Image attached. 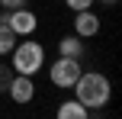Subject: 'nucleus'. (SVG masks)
Masks as SVG:
<instances>
[{"label": "nucleus", "instance_id": "nucleus-13", "mask_svg": "<svg viewBox=\"0 0 122 119\" xmlns=\"http://www.w3.org/2000/svg\"><path fill=\"white\" fill-rule=\"evenodd\" d=\"M103 3H116V0H103Z\"/></svg>", "mask_w": 122, "mask_h": 119}, {"label": "nucleus", "instance_id": "nucleus-3", "mask_svg": "<svg viewBox=\"0 0 122 119\" xmlns=\"http://www.w3.org/2000/svg\"><path fill=\"white\" fill-rule=\"evenodd\" d=\"M80 58H67V55H61L55 64H51V84L55 87H61V90H67V87H74V81L80 77Z\"/></svg>", "mask_w": 122, "mask_h": 119}, {"label": "nucleus", "instance_id": "nucleus-10", "mask_svg": "<svg viewBox=\"0 0 122 119\" xmlns=\"http://www.w3.org/2000/svg\"><path fill=\"white\" fill-rule=\"evenodd\" d=\"M10 81H13V68H6V64H0V93H3V90L10 87Z\"/></svg>", "mask_w": 122, "mask_h": 119}, {"label": "nucleus", "instance_id": "nucleus-5", "mask_svg": "<svg viewBox=\"0 0 122 119\" xmlns=\"http://www.w3.org/2000/svg\"><path fill=\"white\" fill-rule=\"evenodd\" d=\"M6 93L13 97V103H29L32 97H36V84H32L29 74H13L10 87H6Z\"/></svg>", "mask_w": 122, "mask_h": 119}, {"label": "nucleus", "instance_id": "nucleus-12", "mask_svg": "<svg viewBox=\"0 0 122 119\" xmlns=\"http://www.w3.org/2000/svg\"><path fill=\"white\" fill-rule=\"evenodd\" d=\"M0 6L3 10H19V6H26V0H0Z\"/></svg>", "mask_w": 122, "mask_h": 119}, {"label": "nucleus", "instance_id": "nucleus-11", "mask_svg": "<svg viewBox=\"0 0 122 119\" xmlns=\"http://www.w3.org/2000/svg\"><path fill=\"white\" fill-rule=\"evenodd\" d=\"M64 3H67V6H71V10H74V13H77V10H90V6H93V3H97V0H64Z\"/></svg>", "mask_w": 122, "mask_h": 119}, {"label": "nucleus", "instance_id": "nucleus-9", "mask_svg": "<svg viewBox=\"0 0 122 119\" xmlns=\"http://www.w3.org/2000/svg\"><path fill=\"white\" fill-rule=\"evenodd\" d=\"M13 45H16V32H13L6 23H0V58H3V55H10V52H13Z\"/></svg>", "mask_w": 122, "mask_h": 119}, {"label": "nucleus", "instance_id": "nucleus-7", "mask_svg": "<svg viewBox=\"0 0 122 119\" xmlns=\"http://www.w3.org/2000/svg\"><path fill=\"white\" fill-rule=\"evenodd\" d=\"M87 116H90V109L80 100H67V103L58 106V119H87Z\"/></svg>", "mask_w": 122, "mask_h": 119}, {"label": "nucleus", "instance_id": "nucleus-1", "mask_svg": "<svg viewBox=\"0 0 122 119\" xmlns=\"http://www.w3.org/2000/svg\"><path fill=\"white\" fill-rule=\"evenodd\" d=\"M74 90H77V100L87 109H103L109 103V97H112L109 77L100 74V71H80V77L74 81Z\"/></svg>", "mask_w": 122, "mask_h": 119}, {"label": "nucleus", "instance_id": "nucleus-6", "mask_svg": "<svg viewBox=\"0 0 122 119\" xmlns=\"http://www.w3.org/2000/svg\"><path fill=\"white\" fill-rule=\"evenodd\" d=\"M74 32L80 39H93L100 32V16L90 10H77V19H74Z\"/></svg>", "mask_w": 122, "mask_h": 119}, {"label": "nucleus", "instance_id": "nucleus-4", "mask_svg": "<svg viewBox=\"0 0 122 119\" xmlns=\"http://www.w3.org/2000/svg\"><path fill=\"white\" fill-rule=\"evenodd\" d=\"M3 23L10 26L16 36H32V32L39 29V16L29 10V6H19V10H6Z\"/></svg>", "mask_w": 122, "mask_h": 119}, {"label": "nucleus", "instance_id": "nucleus-2", "mask_svg": "<svg viewBox=\"0 0 122 119\" xmlns=\"http://www.w3.org/2000/svg\"><path fill=\"white\" fill-rule=\"evenodd\" d=\"M13 58V74H39L45 64V48L36 42V39H26V42H16L10 52Z\"/></svg>", "mask_w": 122, "mask_h": 119}, {"label": "nucleus", "instance_id": "nucleus-8", "mask_svg": "<svg viewBox=\"0 0 122 119\" xmlns=\"http://www.w3.org/2000/svg\"><path fill=\"white\" fill-rule=\"evenodd\" d=\"M58 52H61V55H67V58H80V55H84L80 36H77V32H74V36H64V39L58 42Z\"/></svg>", "mask_w": 122, "mask_h": 119}]
</instances>
